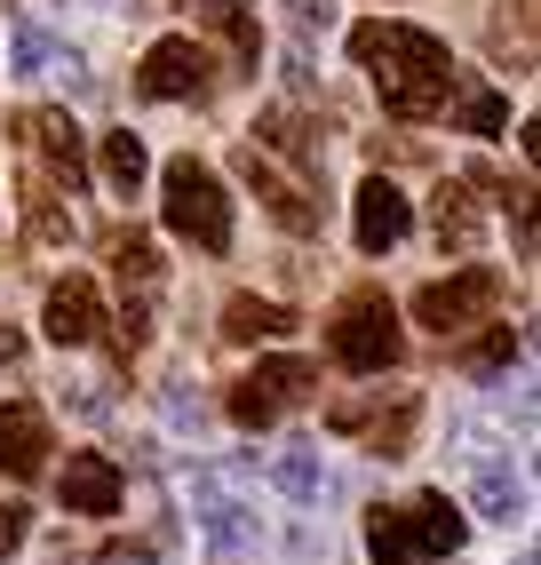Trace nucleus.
<instances>
[{"mask_svg":"<svg viewBox=\"0 0 541 565\" xmlns=\"http://www.w3.org/2000/svg\"><path fill=\"white\" fill-rule=\"evenodd\" d=\"M351 56L374 72V96H382L391 120H431V111H446V96H454V81H462L438 32L399 24V17L351 24Z\"/></svg>","mask_w":541,"mask_h":565,"instance_id":"obj_1","label":"nucleus"},{"mask_svg":"<svg viewBox=\"0 0 541 565\" xmlns=\"http://www.w3.org/2000/svg\"><path fill=\"white\" fill-rule=\"evenodd\" d=\"M462 534H470V518H462L446 494H422L414 510H374L367 518V557L374 565H431V557H462Z\"/></svg>","mask_w":541,"mask_h":565,"instance_id":"obj_2","label":"nucleus"},{"mask_svg":"<svg viewBox=\"0 0 541 565\" xmlns=\"http://www.w3.org/2000/svg\"><path fill=\"white\" fill-rule=\"evenodd\" d=\"M160 215H168V232L176 239H191V247H200V255H223L231 247V200H223V175L208 168V160H168L160 168Z\"/></svg>","mask_w":541,"mask_h":565,"instance_id":"obj_3","label":"nucleus"},{"mask_svg":"<svg viewBox=\"0 0 541 565\" xmlns=\"http://www.w3.org/2000/svg\"><path fill=\"white\" fill-rule=\"evenodd\" d=\"M327 351H335V366L342 374H391L399 366V351H406V334H399V311H391V295H351V303L335 311V327H327Z\"/></svg>","mask_w":541,"mask_h":565,"instance_id":"obj_4","label":"nucleus"},{"mask_svg":"<svg viewBox=\"0 0 541 565\" xmlns=\"http://www.w3.org/2000/svg\"><path fill=\"white\" fill-rule=\"evenodd\" d=\"M501 303V271H486V263H470V271H454V279H431L414 295V327H431V334H462V327H486Z\"/></svg>","mask_w":541,"mask_h":565,"instance_id":"obj_5","label":"nucleus"},{"mask_svg":"<svg viewBox=\"0 0 541 565\" xmlns=\"http://www.w3.org/2000/svg\"><path fill=\"white\" fill-rule=\"evenodd\" d=\"M311 391H319V366L311 359H263L247 383L231 391V423H240V430H270L287 406H303Z\"/></svg>","mask_w":541,"mask_h":565,"instance_id":"obj_6","label":"nucleus"},{"mask_svg":"<svg viewBox=\"0 0 541 565\" xmlns=\"http://www.w3.org/2000/svg\"><path fill=\"white\" fill-rule=\"evenodd\" d=\"M136 88L151 96V104H200V96H215V56L200 49V41H151L144 49V64H136Z\"/></svg>","mask_w":541,"mask_h":565,"instance_id":"obj_7","label":"nucleus"},{"mask_svg":"<svg viewBox=\"0 0 541 565\" xmlns=\"http://www.w3.org/2000/svg\"><path fill=\"white\" fill-rule=\"evenodd\" d=\"M327 423H335V430H359V438H367V455L406 462V455H414L422 398H414V391H391V406H382V391H374V398H342V406L327 414Z\"/></svg>","mask_w":541,"mask_h":565,"instance_id":"obj_8","label":"nucleus"},{"mask_svg":"<svg viewBox=\"0 0 541 565\" xmlns=\"http://www.w3.org/2000/svg\"><path fill=\"white\" fill-rule=\"evenodd\" d=\"M240 175H247V192L263 200V215L279 223V232H319V200L303 192L295 175H279V160L255 152V143H240Z\"/></svg>","mask_w":541,"mask_h":565,"instance_id":"obj_9","label":"nucleus"},{"mask_svg":"<svg viewBox=\"0 0 541 565\" xmlns=\"http://www.w3.org/2000/svg\"><path fill=\"white\" fill-rule=\"evenodd\" d=\"M17 136L41 152L49 183H64V192L88 183V143H81V128H72V111H17Z\"/></svg>","mask_w":541,"mask_h":565,"instance_id":"obj_10","label":"nucleus"},{"mask_svg":"<svg viewBox=\"0 0 541 565\" xmlns=\"http://www.w3.org/2000/svg\"><path fill=\"white\" fill-rule=\"evenodd\" d=\"M41 334H49L56 351H81V343H96V334H104V303H96V279H88V271H64V279L49 287Z\"/></svg>","mask_w":541,"mask_h":565,"instance_id":"obj_11","label":"nucleus"},{"mask_svg":"<svg viewBox=\"0 0 541 565\" xmlns=\"http://www.w3.org/2000/svg\"><path fill=\"white\" fill-rule=\"evenodd\" d=\"M351 232H359L367 255H391V247L414 232V200L399 192L391 175H367V183H359V215H351Z\"/></svg>","mask_w":541,"mask_h":565,"instance_id":"obj_12","label":"nucleus"},{"mask_svg":"<svg viewBox=\"0 0 541 565\" xmlns=\"http://www.w3.org/2000/svg\"><path fill=\"white\" fill-rule=\"evenodd\" d=\"M56 494H64V510H72V518H112L128 486H120V462H112V455H64Z\"/></svg>","mask_w":541,"mask_h":565,"instance_id":"obj_13","label":"nucleus"},{"mask_svg":"<svg viewBox=\"0 0 541 565\" xmlns=\"http://www.w3.org/2000/svg\"><path fill=\"white\" fill-rule=\"evenodd\" d=\"M41 462H49V414L32 398H0V470L32 478Z\"/></svg>","mask_w":541,"mask_h":565,"instance_id":"obj_14","label":"nucleus"},{"mask_svg":"<svg viewBox=\"0 0 541 565\" xmlns=\"http://www.w3.org/2000/svg\"><path fill=\"white\" fill-rule=\"evenodd\" d=\"M478 232H486V215H478V200H470V183H438L431 192V239L446 247V255H470L478 247Z\"/></svg>","mask_w":541,"mask_h":565,"instance_id":"obj_15","label":"nucleus"},{"mask_svg":"<svg viewBox=\"0 0 541 565\" xmlns=\"http://www.w3.org/2000/svg\"><path fill=\"white\" fill-rule=\"evenodd\" d=\"M191 502H200V534L215 550H247L255 542V510L223 502V478H191Z\"/></svg>","mask_w":541,"mask_h":565,"instance_id":"obj_16","label":"nucleus"},{"mask_svg":"<svg viewBox=\"0 0 541 565\" xmlns=\"http://www.w3.org/2000/svg\"><path fill=\"white\" fill-rule=\"evenodd\" d=\"M255 152H270V160H303V168H311V160H319V120H303L295 104H270L263 120H255Z\"/></svg>","mask_w":541,"mask_h":565,"instance_id":"obj_17","label":"nucleus"},{"mask_svg":"<svg viewBox=\"0 0 541 565\" xmlns=\"http://www.w3.org/2000/svg\"><path fill=\"white\" fill-rule=\"evenodd\" d=\"M470 502H478V518H494V525H518V518H526V478L501 470V455H486V462H470Z\"/></svg>","mask_w":541,"mask_h":565,"instance_id":"obj_18","label":"nucleus"},{"mask_svg":"<svg viewBox=\"0 0 541 565\" xmlns=\"http://www.w3.org/2000/svg\"><path fill=\"white\" fill-rule=\"evenodd\" d=\"M208 32L231 49V64L240 72H255V56H263V24H255V0H208Z\"/></svg>","mask_w":541,"mask_h":565,"instance_id":"obj_19","label":"nucleus"},{"mask_svg":"<svg viewBox=\"0 0 541 565\" xmlns=\"http://www.w3.org/2000/svg\"><path fill=\"white\" fill-rule=\"evenodd\" d=\"M287 327H295V311L263 303V295H231V303H223V334H231V343H279Z\"/></svg>","mask_w":541,"mask_h":565,"instance_id":"obj_20","label":"nucleus"},{"mask_svg":"<svg viewBox=\"0 0 541 565\" xmlns=\"http://www.w3.org/2000/svg\"><path fill=\"white\" fill-rule=\"evenodd\" d=\"M96 175L112 183V192H120V200H136L144 192V183H151V152H144V136H104V152H96Z\"/></svg>","mask_w":541,"mask_h":565,"instance_id":"obj_21","label":"nucleus"},{"mask_svg":"<svg viewBox=\"0 0 541 565\" xmlns=\"http://www.w3.org/2000/svg\"><path fill=\"white\" fill-rule=\"evenodd\" d=\"M112 279L151 295V287H160V247H151L144 232H120V239H112Z\"/></svg>","mask_w":541,"mask_h":565,"instance_id":"obj_22","label":"nucleus"},{"mask_svg":"<svg viewBox=\"0 0 541 565\" xmlns=\"http://www.w3.org/2000/svg\"><path fill=\"white\" fill-rule=\"evenodd\" d=\"M270 478H279L287 502H319V494H327V462L311 455V446H287V455L270 462Z\"/></svg>","mask_w":541,"mask_h":565,"instance_id":"obj_23","label":"nucleus"},{"mask_svg":"<svg viewBox=\"0 0 541 565\" xmlns=\"http://www.w3.org/2000/svg\"><path fill=\"white\" fill-rule=\"evenodd\" d=\"M518 351H526V334H518V327H486L478 343H462V374H478V383H486V374H501Z\"/></svg>","mask_w":541,"mask_h":565,"instance_id":"obj_24","label":"nucleus"},{"mask_svg":"<svg viewBox=\"0 0 541 565\" xmlns=\"http://www.w3.org/2000/svg\"><path fill=\"white\" fill-rule=\"evenodd\" d=\"M462 88V81H454ZM501 120H510V96H494V88H462V104H454V128L462 136H494Z\"/></svg>","mask_w":541,"mask_h":565,"instance_id":"obj_25","label":"nucleus"},{"mask_svg":"<svg viewBox=\"0 0 541 565\" xmlns=\"http://www.w3.org/2000/svg\"><path fill=\"white\" fill-rule=\"evenodd\" d=\"M56 41H49V32L41 24H17V72H56Z\"/></svg>","mask_w":541,"mask_h":565,"instance_id":"obj_26","label":"nucleus"},{"mask_svg":"<svg viewBox=\"0 0 541 565\" xmlns=\"http://www.w3.org/2000/svg\"><path fill=\"white\" fill-rule=\"evenodd\" d=\"M24 207H32V239H49V247H56V239H72V215H56V200L41 192V183L24 192Z\"/></svg>","mask_w":541,"mask_h":565,"instance_id":"obj_27","label":"nucleus"},{"mask_svg":"<svg viewBox=\"0 0 541 565\" xmlns=\"http://www.w3.org/2000/svg\"><path fill=\"white\" fill-rule=\"evenodd\" d=\"M24 534H32V510L24 502H0V557L24 550Z\"/></svg>","mask_w":541,"mask_h":565,"instance_id":"obj_28","label":"nucleus"},{"mask_svg":"<svg viewBox=\"0 0 541 565\" xmlns=\"http://www.w3.org/2000/svg\"><path fill=\"white\" fill-rule=\"evenodd\" d=\"M287 17H295L303 32H327V24H335L342 9H335V0H287Z\"/></svg>","mask_w":541,"mask_h":565,"instance_id":"obj_29","label":"nucleus"},{"mask_svg":"<svg viewBox=\"0 0 541 565\" xmlns=\"http://www.w3.org/2000/svg\"><path fill=\"white\" fill-rule=\"evenodd\" d=\"M168 423H176V430H200V398H183V383L168 391Z\"/></svg>","mask_w":541,"mask_h":565,"instance_id":"obj_30","label":"nucleus"},{"mask_svg":"<svg viewBox=\"0 0 541 565\" xmlns=\"http://www.w3.org/2000/svg\"><path fill=\"white\" fill-rule=\"evenodd\" d=\"M96 565H151V550H136V542H112Z\"/></svg>","mask_w":541,"mask_h":565,"instance_id":"obj_31","label":"nucleus"},{"mask_svg":"<svg viewBox=\"0 0 541 565\" xmlns=\"http://www.w3.org/2000/svg\"><path fill=\"white\" fill-rule=\"evenodd\" d=\"M431 565H462V557H431Z\"/></svg>","mask_w":541,"mask_h":565,"instance_id":"obj_32","label":"nucleus"},{"mask_svg":"<svg viewBox=\"0 0 541 565\" xmlns=\"http://www.w3.org/2000/svg\"><path fill=\"white\" fill-rule=\"evenodd\" d=\"M56 565H72V557H56Z\"/></svg>","mask_w":541,"mask_h":565,"instance_id":"obj_33","label":"nucleus"}]
</instances>
